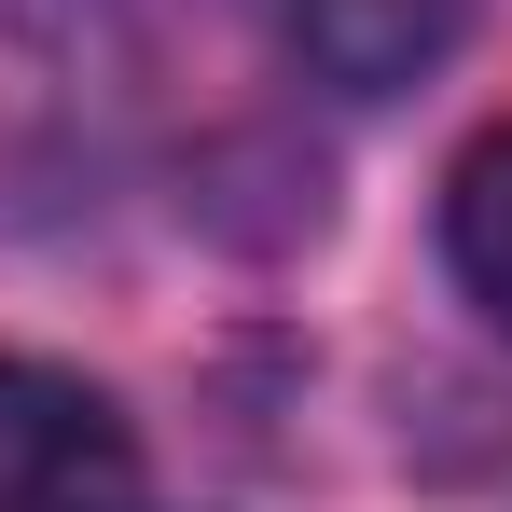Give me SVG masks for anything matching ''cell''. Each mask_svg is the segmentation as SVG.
I'll return each instance as SVG.
<instances>
[{
  "mask_svg": "<svg viewBox=\"0 0 512 512\" xmlns=\"http://www.w3.org/2000/svg\"><path fill=\"white\" fill-rule=\"evenodd\" d=\"M0 512H139V429L70 360H0Z\"/></svg>",
  "mask_w": 512,
  "mask_h": 512,
  "instance_id": "2",
  "label": "cell"
},
{
  "mask_svg": "<svg viewBox=\"0 0 512 512\" xmlns=\"http://www.w3.org/2000/svg\"><path fill=\"white\" fill-rule=\"evenodd\" d=\"M443 263H457V291L512 333V125L471 139L457 180H443Z\"/></svg>",
  "mask_w": 512,
  "mask_h": 512,
  "instance_id": "4",
  "label": "cell"
},
{
  "mask_svg": "<svg viewBox=\"0 0 512 512\" xmlns=\"http://www.w3.org/2000/svg\"><path fill=\"white\" fill-rule=\"evenodd\" d=\"M139 111L125 0H0V208H70L111 180Z\"/></svg>",
  "mask_w": 512,
  "mask_h": 512,
  "instance_id": "1",
  "label": "cell"
},
{
  "mask_svg": "<svg viewBox=\"0 0 512 512\" xmlns=\"http://www.w3.org/2000/svg\"><path fill=\"white\" fill-rule=\"evenodd\" d=\"M485 0H291V56L333 97H402L471 42Z\"/></svg>",
  "mask_w": 512,
  "mask_h": 512,
  "instance_id": "3",
  "label": "cell"
}]
</instances>
